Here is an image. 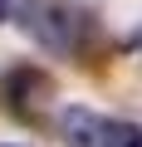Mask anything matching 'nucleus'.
<instances>
[{
	"mask_svg": "<svg viewBox=\"0 0 142 147\" xmlns=\"http://www.w3.org/2000/svg\"><path fill=\"white\" fill-rule=\"evenodd\" d=\"M0 20H10V0H0Z\"/></svg>",
	"mask_w": 142,
	"mask_h": 147,
	"instance_id": "2",
	"label": "nucleus"
},
{
	"mask_svg": "<svg viewBox=\"0 0 142 147\" xmlns=\"http://www.w3.org/2000/svg\"><path fill=\"white\" fill-rule=\"evenodd\" d=\"M137 49H142V34H137Z\"/></svg>",
	"mask_w": 142,
	"mask_h": 147,
	"instance_id": "3",
	"label": "nucleus"
},
{
	"mask_svg": "<svg viewBox=\"0 0 142 147\" xmlns=\"http://www.w3.org/2000/svg\"><path fill=\"white\" fill-rule=\"evenodd\" d=\"M59 132H64L69 147H142V123L108 118V113H93V108H64Z\"/></svg>",
	"mask_w": 142,
	"mask_h": 147,
	"instance_id": "1",
	"label": "nucleus"
}]
</instances>
